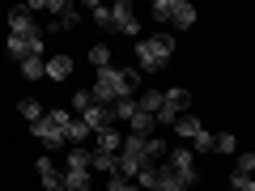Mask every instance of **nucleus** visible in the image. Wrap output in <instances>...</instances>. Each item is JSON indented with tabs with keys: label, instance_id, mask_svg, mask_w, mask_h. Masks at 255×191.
Listing matches in <instances>:
<instances>
[{
	"label": "nucleus",
	"instance_id": "f8f14e48",
	"mask_svg": "<svg viewBox=\"0 0 255 191\" xmlns=\"http://www.w3.org/2000/svg\"><path fill=\"white\" fill-rule=\"evenodd\" d=\"M47 77L51 81H64V77H73V55H47Z\"/></svg>",
	"mask_w": 255,
	"mask_h": 191
},
{
	"label": "nucleus",
	"instance_id": "6e6552de",
	"mask_svg": "<svg viewBox=\"0 0 255 191\" xmlns=\"http://www.w3.org/2000/svg\"><path fill=\"white\" fill-rule=\"evenodd\" d=\"M111 21H115V34H128V38H140V21L132 17V4H111Z\"/></svg>",
	"mask_w": 255,
	"mask_h": 191
},
{
	"label": "nucleus",
	"instance_id": "b1692460",
	"mask_svg": "<svg viewBox=\"0 0 255 191\" xmlns=\"http://www.w3.org/2000/svg\"><path fill=\"white\" fill-rule=\"evenodd\" d=\"M90 64L98 68V73H102V68H111V47L107 43H94L90 47Z\"/></svg>",
	"mask_w": 255,
	"mask_h": 191
},
{
	"label": "nucleus",
	"instance_id": "5701e85b",
	"mask_svg": "<svg viewBox=\"0 0 255 191\" xmlns=\"http://www.w3.org/2000/svg\"><path fill=\"white\" fill-rule=\"evenodd\" d=\"M136 102H140V110H149V115L157 119V110H162V90H145Z\"/></svg>",
	"mask_w": 255,
	"mask_h": 191
},
{
	"label": "nucleus",
	"instance_id": "7ed1b4c3",
	"mask_svg": "<svg viewBox=\"0 0 255 191\" xmlns=\"http://www.w3.org/2000/svg\"><path fill=\"white\" fill-rule=\"evenodd\" d=\"M170 55H174V38L170 34L136 38V64H140V73H157L162 64H170Z\"/></svg>",
	"mask_w": 255,
	"mask_h": 191
},
{
	"label": "nucleus",
	"instance_id": "cd10ccee",
	"mask_svg": "<svg viewBox=\"0 0 255 191\" xmlns=\"http://www.w3.org/2000/svg\"><path fill=\"white\" fill-rule=\"evenodd\" d=\"M73 106H77V110L85 115V110L94 106V94H90V90H77V94H73Z\"/></svg>",
	"mask_w": 255,
	"mask_h": 191
},
{
	"label": "nucleus",
	"instance_id": "aec40b11",
	"mask_svg": "<svg viewBox=\"0 0 255 191\" xmlns=\"http://www.w3.org/2000/svg\"><path fill=\"white\" fill-rule=\"evenodd\" d=\"M17 115H26V123H30V127H34V123H38V119H43V115H47V110H43V106H38V102H34V98H21V102H17Z\"/></svg>",
	"mask_w": 255,
	"mask_h": 191
},
{
	"label": "nucleus",
	"instance_id": "9d476101",
	"mask_svg": "<svg viewBox=\"0 0 255 191\" xmlns=\"http://www.w3.org/2000/svg\"><path fill=\"white\" fill-rule=\"evenodd\" d=\"M85 123H90V132H107V127H115V110L111 106H102V102H94L90 110H85Z\"/></svg>",
	"mask_w": 255,
	"mask_h": 191
},
{
	"label": "nucleus",
	"instance_id": "dca6fc26",
	"mask_svg": "<svg viewBox=\"0 0 255 191\" xmlns=\"http://www.w3.org/2000/svg\"><path fill=\"white\" fill-rule=\"evenodd\" d=\"M64 166H77V170H90V166H94V149H81V145H73L68 153H64Z\"/></svg>",
	"mask_w": 255,
	"mask_h": 191
},
{
	"label": "nucleus",
	"instance_id": "a211bd4d",
	"mask_svg": "<svg viewBox=\"0 0 255 191\" xmlns=\"http://www.w3.org/2000/svg\"><path fill=\"white\" fill-rule=\"evenodd\" d=\"M94 170H102L111 179V174L119 170V153H102V149H94Z\"/></svg>",
	"mask_w": 255,
	"mask_h": 191
},
{
	"label": "nucleus",
	"instance_id": "4be33fe9",
	"mask_svg": "<svg viewBox=\"0 0 255 191\" xmlns=\"http://www.w3.org/2000/svg\"><path fill=\"white\" fill-rule=\"evenodd\" d=\"M111 110H115V123H128V119L140 110V102H136V98H124V102H115Z\"/></svg>",
	"mask_w": 255,
	"mask_h": 191
},
{
	"label": "nucleus",
	"instance_id": "2eb2a0df",
	"mask_svg": "<svg viewBox=\"0 0 255 191\" xmlns=\"http://www.w3.org/2000/svg\"><path fill=\"white\" fill-rule=\"evenodd\" d=\"M21 77H26V81L47 77V55H26V60H21Z\"/></svg>",
	"mask_w": 255,
	"mask_h": 191
},
{
	"label": "nucleus",
	"instance_id": "4468645a",
	"mask_svg": "<svg viewBox=\"0 0 255 191\" xmlns=\"http://www.w3.org/2000/svg\"><path fill=\"white\" fill-rule=\"evenodd\" d=\"M64 191H90V170L64 166Z\"/></svg>",
	"mask_w": 255,
	"mask_h": 191
},
{
	"label": "nucleus",
	"instance_id": "bb28decb",
	"mask_svg": "<svg viewBox=\"0 0 255 191\" xmlns=\"http://www.w3.org/2000/svg\"><path fill=\"white\" fill-rule=\"evenodd\" d=\"M230 191H255V179L251 174H234L230 179Z\"/></svg>",
	"mask_w": 255,
	"mask_h": 191
},
{
	"label": "nucleus",
	"instance_id": "20e7f679",
	"mask_svg": "<svg viewBox=\"0 0 255 191\" xmlns=\"http://www.w3.org/2000/svg\"><path fill=\"white\" fill-rule=\"evenodd\" d=\"M68 119L73 115H64V110H47L30 132H34V140L43 149H60V145H68Z\"/></svg>",
	"mask_w": 255,
	"mask_h": 191
},
{
	"label": "nucleus",
	"instance_id": "a878e982",
	"mask_svg": "<svg viewBox=\"0 0 255 191\" xmlns=\"http://www.w3.org/2000/svg\"><path fill=\"white\" fill-rule=\"evenodd\" d=\"M107 187H111V191H140L136 183H132V179H124V174H111V179H107Z\"/></svg>",
	"mask_w": 255,
	"mask_h": 191
},
{
	"label": "nucleus",
	"instance_id": "f257e3e1",
	"mask_svg": "<svg viewBox=\"0 0 255 191\" xmlns=\"http://www.w3.org/2000/svg\"><path fill=\"white\" fill-rule=\"evenodd\" d=\"M136 85H140V73L136 68H102V73H94V102H102V106H115V102H124V98H132L136 94Z\"/></svg>",
	"mask_w": 255,
	"mask_h": 191
},
{
	"label": "nucleus",
	"instance_id": "9b49d317",
	"mask_svg": "<svg viewBox=\"0 0 255 191\" xmlns=\"http://www.w3.org/2000/svg\"><path fill=\"white\" fill-rule=\"evenodd\" d=\"M47 9L55 13V30H77V26H81L77 4H60V0H55V4H47Z\"/></svg>",
	"mask_w": 255,
	"mask_h": 191
},
{
	"label": "nucleus",
	"instance_id": "c756f323",
	"mask_svg": "<svg viewBox=\"0 0 255 191\" xmlns=\"http://www.w3.org/2000/svg\"><path fill=\"white\" fill-rule=\"evenodd\" d=\"M196 149H200V153H213V149H217V136H213V132H200V136H196Z\"/></svg>",
	"mask_w": 255,
	"mask_h": 191
},
{
	"label": "nucleus",
	"instance_id": "39448f33",
	"mask_svg": "<svg viewBox=\"0 0 255 191\" xmlns=\"http://www.w3.org/2000/svg\"><path fill=\"white\" fill-rule=\"evenodd\" d=\"M153 17L174 30H191L196 26V4H187V0H153Z\"/></svg>",
	"mask_w": 255,
	"mask_h": 191
},
{
	"label": "nucleus",
	"instance_id": "423d86ee",
	"mask_svg": "<svg viewBox=\"0 0 255 191\" xmlns=\"http://www.w3.org/2000/svg\"><path fill=\"white\" fill-rule=\"evenodd\" d=\"M187 106H191V94L187 90H166L162 94V110H157V123H179L183 115H187Z\"/></svg>",
	"mask_w": 255,
	"mask_h": 191
},
{
	"label": "nucleus",
	"instance_id": "ddd939ff",
	"mask_svg": "<svg viewBox=\"0 0 255 191\" xmlns=\"http://www.w3.org/2000/svg\"><path fill=\"white\" fill-rule=\"evenodd\" d=\"M153 127H157V119L149 115V110H136V115L128 119V132H132V136H153Z\"/></svg>",
	"mask_w": 255,
	"mask_h": 191
},
{
	"label": "nucleus",
	"instance_id": "6ab92c4d",
	"mask_svg": "<svg viewBox=\"0 0 255 191\" xmlns=\"http://www.w3.org/2000/svg\"><path fill=\"white\" fill-rule=\"evenodd\" d=\"M174 132H179L183 140H196V136L204 132V127H200V119H196V115H183L179 123H174Z\"/></svg>",
	"mask_w": 255,
	"mask_h": 191
},
{
	"label": "nucleus",
	"instance_id": "393cba45",
	"mask_svg": "<svg viewBox=\"0 0 255 191\" xmlns=\"http://www.w3.org/2000/svg\"><path fill=\"white\" fill-rule=\"evenodd\" d=\"M85 136H90V123L85 119H68V145H85Z\"/></svg>",
	"mask_w": 255,
	"mask_h": 191
},
{
	"label": "nucleus",
	"instance_id": "0eeeda50",
	"mask_svg": "<svg viewBox=\"0 0 255 191\" xmlns=\"http://www.w3.org/2000/svg\"><path fill=\"white\" fill-rule=\"evenodd\" d=\"M166 166H170V170L179 174V179L187 183V187H196V183H200V174H196V157H191V149H170V153H166Z\"/></svg>",
	"mask_w": 255,
	"mask_h": 191
},
{
	"label": "nucleus",
	"instance_id": "f03ea898",
	"mask_svg": "<svg viewBox=\"0 0 255 191\" xmlns=\"http://www.w3.org/2000/svg\"><path fill=\"white\" fill-rule=\"evenodd\" d=\"M9 34H13V38H21V43L30 47V55H47V47H43V30H38L34 13H30L26 4L9 9Z\"/></svg>",
	"mask_w": 255,
	"mask_h": 191
},
{
	"label": "nucleus",
	"instance_id": "c85d7f7f",
	"mask_svg": "<svg viewBox=\"0 0 255 191\" xmlns=\"http://www.w3.org/2000/svg\"><path fill=\"white\" fill-rule=\"evenodd\" d=\"M234 174H251L255 179V153H238V170Z\"/></svg>",
	"mask_w": 255,
	"mask_h": 191
},
{
	"label": "nucleus",
	"instance_id": "f3484780",
	"mask_svg": "<svg viewBox=\"0 0 255 191\" xmlns=\"http://www.w3.org/2000/svg\"><path fill=\"white\" fill-rule=\"evenodd\" d=\"M98 149H102V153H119V149H124L119 127H107V132H98Z\"/></svg>",
	"mask_w": 255,
	"mask_h": 191
},
{
	"label": "nucleus",
	"instance_id": "7c9ffc66",
	"mask_svg": "<svg viewBox=\"0 0 255 191\" xmlns=\"http://www.w3.org/2000/svg\"><path fill=\"white\" fill-rule=\"evenodd\" d=\"M234 136H230V132H221V136H217V149H213V153H234Z\"/></svg>",
	"mask_w": 255,
	"mask_h": 191
},
{
	"label": "nucleus",
	"instance_id": "1a4fd4ad",
	"mask_svg": "<svg viewBox=\"0 0 255 191\" xmlns=\"http://www.w3.org/2000/svg\"><path fill=\"white\" fill-rule=\"evenodd\" d=\"M34 174H38V183H43L47 191H64V174L55 170L51 157H38V162H34Z\"/></svg>",
	"mask_w": 255,
	"mask_h": 191
},
{
	"label": "nucleus",
	"instance_id": "412c9836",
	"mask_svg": "<svg viewBox=\"0 0 255 191\" xmlns=\"http://www.w3.org/2000/svg\"><path fill=\"white\" fill-rule=\"evenodd\" d=\"M90 13H94V26H102L107 34H115V21H111V4H90Z\"/></svg>",
	"mask_w": 255,
	"mask_h": 191
}]
</instances>
